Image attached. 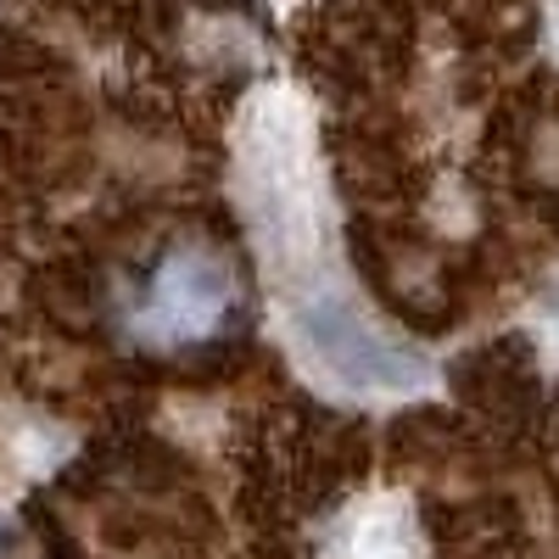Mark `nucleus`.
I'll return each mask as SVG.
<instances>
[{
  "mask_svg": "<svg viewBox=\"0 0 559 559\" xmlns=\"http://www.w3.org/2000/svg\"><path fill=\"white\" fill-rule=\"evenodd\" d=\"M236 269L207 241H179L157 258L152 280L129 308V336L146 347H197L236 313Z\"/></svg>",
  "mask_w": 559,
  "mask_h": 559,
  "instance_id": "2",
  "label": "nucleus"
},
{
  "mask_svg": "<svg viewBox=\"0 0 559 559\" xmlns=\"http://www.w3.org/2000/svg\"><path fill=\"white\" fill-rule=\"evenodd\" d=\"M347 559H414V526L397 503H376L364 509L353 537H347Z\"/></svg>",
  "mask_w": 559,
  "mask_h": 559,
  "instance_id": "4",
  "label": "nucleus"
},
{
  "mask_svg": "<svg viewBox=\"0 0 559 559\" xmlns=\"http://www.w3.org/2000/svg\"><path fill=\"white\" fill-rule=\"evenodd\" d=\"M247 202L269 263L302 269L319 247V207L308 174V129L292 102L258 107L247 129Z\"/></svg>",
  "mask_w": 559,
  "mask_h": 559,
  "instance_id": "1",
  "label": "nucleus"
},
{
  "mask_svg": "<svg viewBox=\"0 0 559 559\" xmlns=\"http://www.w3.org/2000/svg\"><path fill=\"white\" fill-rule=\"evenodd\" d=\"M292 319H297L302 353L347 392H414L431 381V364L414 358L386 331H376V319L342 292L302 297Z\"/></svg>",
  "mask_w": 559,
  "mask_h": 559,
  "instance_id": "3",
  "label": "nucleus"
}]
</instances>
